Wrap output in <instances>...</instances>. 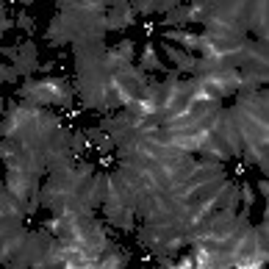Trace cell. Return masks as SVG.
Listing matches in <instances>:
<instances>
[{
	"label": "cell",
	"instance_id": "6da1fadb",
	"mask_svg": "<svg viewBox=\"0 0 269 269\" xmlns=\"http://www.w3.org/2000/svg\"><path fill=\"white\" fill-rule=\"evenodd\" d=\"M167 42H178V45L186 47V53H197L200 45H203V36L200 33H186V31H167L164 33Z\"/></svg>",
	"mask_w": 269,
	"mask_h": 269
},
{
	"label": "cell",
	"instance_id": "3957f363",
	"mask_svg": "<svg viewBox=\"0 0 269 269\" xmlns=\"http://www.w3.org/2000/svg\"><path fill=\"white\" fill-rule=\"evenodd\" d=\"M141 70H144V72L167 70V67L161 64V58L155 56V45H153V42H147V45H144V53H141Z\"/></svg>",
	"mask_w": 269,
	"mask_h": 269
},
{
	"label": "cell",
	"instance_id": "5b68a950",
	"mask_svg": "<svg viewBox=\"0 0 269 269\" xmlns=\"http://www.w3.org/2000/svg\"><path fill=\"white\" fill-rule=\"evenodd\" d=\"M19 25L25 28V31H33V19L31 17H19Z\"/></svg>",
	"mask_w": 269,
	"mask_h": 269
},
{
	"label": "cell",
	"instance_id": "52a82bcc",
	"mask_svg": "<svg viewBox=\"0 0 269 269\" xmlns=\"http://www.w3.org/2000/svg\"><path fill=\"white\" fill-rule=\"evenodd\" d=\"M192 264H194V258H180V264H178V267H180V269H189Z\"/></svg>",
	"mask_w": 269,
	"mask_h": 269
},
{
	"label": "cell",
	"instance_id": "277c9868",
	"mask_svg": "<svg viewBox=\"0 0 269 269\" xmlns=\"http://www.w3.org/2000/svg\"><path fill=\"white\" fill-rule=\"evenodd\" d=\"M242 197H244V211H250L253 203H256V194H253V186L250 183L242 186Z\"/></svg>",
	"mask_w": 269,
	"mask_h": 269
},
{
	"label": "cell",
	"instance_id": "8992f818",
	"mask_svg": "<svg viewBox=\"0 0 269 269\" xmlns=\"http://www.w3.org/2000/svg\"><path fill=\"white\" fill-rule=\"evenodd\" d=\"M258 192H261L264 197H269V183L267 180H258Z\"/></svg>",
	"mask_w": 269,
	"mask_h": 269
},
{
	"label": "cell",
	"instance_id": "9c48e42d",
	"mask_svg": "<svg viewBox=\"0 0 269 269\" xmlns=\"http://www.w3.org/2000/svg\"><path fill=\"white\" fill-rule=\"evenodd\" d=\"M19 3H25V6H31V3H33V0H19Z\"/></svg>",
	"mask_w": 269,
	"mask_h": 269
},
{
	"label": "cell",
	"instance_id": "ba28073f",
	"mask_svg": "<svg viewBox=\"0 0 269 269\" xmlns=\"http://www.w3.org/2000/svg\"><path fill=\"white\" fill-rule=\"evenodd\" d=\"M0 214H3V192H0Z\"/></svg>",
	"mask_w": 269,
	"mask_h": 269
},
{
	"label": "cell",
	"instance_id": "7a4b0ae2",
	"mask_svg": "<svg viewBox=\"0 0 269 269\" xmlns=\"http://www.w3.org/2000/svg\"><path fill=\"white\" fill-rule=\"evenodd\" d=\"M164 53L169 56V61H172L178 70H186V72H194V64H197V58L189 56L186 50H175L172 45H164Z\"/></svg>",
	"mask_w": 269,
	"mask_h": 269
}]
</instances>
